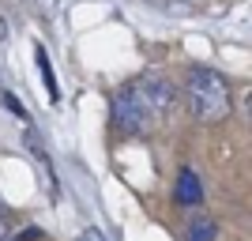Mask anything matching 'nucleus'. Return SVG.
Here are the masks:
<instances>
[{
  "mask_svg": "<svg viewBox=\"0 0 252 241\" xmlns=\"http://www.w3.org/2000/svg\"><path fill=\"white\" fill-rule=\"evenodd\" d=\"M177 200H181V204H189V207H196V204L203 200V189H200L196 170H181V177H177Z\"/></svg>",
  "mask_w": 252,
  "mask_h": 241,
  "instance_id": "3",
  "label": "nucleus"
},
{
  "mask_svg": "<svg viewBox=\"0 0 252 241\" xmlns=\"http://www.w3.org/2000/svg\"><path fill=\"white\" fill-rule=\"evenodd\" d=\"M128 87H132V98H136L147 128H158L173 117V109H177V87L169 83L166 75H143V79H136Z\"/></svg>",
  "mask_w": 252,
  "mask_h": 241,
  "instance_id": "2",
  "label": "nucleus"
},
{
  "mask_svg": "<svg viewBox=\"0 0 252 241\" xmlns=\"http://www.w3.org/2000/svg\"><path fill=\"white\" fill-rule=\"evenodd\" d=\"M38 15H45V19H57L61 15V0H27Z\"/></svg>",
  "mask_w": 252,
  "mask_h": 241,
  "instance_id": "5",
  "label": "nucleus"
},
{
  "mask_svg": "<svg viewBox=\"0 0 252 241\" xmlns=\"http://www.w3.org/2000/svg\"><path fill=\"white\" fill-rule=\"evenodd\" d=\"M79 241H105V234H102V230H94V226H87Z\"/></svg>",
  "mask_w": 252,
  "mask_h": 241,
  "instance_id": "8",
  "label": "nucleus"
},
{
  "mask_svg": "<svg viewBox=\"0 0 252 241\" xmlns=\"http://www.w3.org/2000/svg\"><path fill=\"white\" fill-rule=\"evenodd\" d=\"M189 241H215V226H211L207 219H200V222H196V226H192Z\"/></svg>",
  "mask_w": 252,
  "mask_h": 241,
  "instance_id": "6",
  "label": "nucleus"
},
{
  "mask_svg": "<svg viewBox=\"0 0 252 241\" xmlns=\"http://www.w3.org/2000/svg\"><path fill=\"white\" fill-rule=\"evenodd\" d=\"M34 53H38V72H42V79H45L49 102H61V87H57V75H53V64H49V57H45V49H42V45H34Z\"/></svg>",
  "mask_w": 252,
  "mask_h": 241,
  "instance_id": "4",
  "label": "nucleus"
},
{
  "mask_svg": "<svg viewBox=\"0 0 252 241\" xmlns=\"http://www.w3.org/2000/svg\"><path fill=\"white\" fill-rule=\"evenodd\" d=\"M185 105L200 125H219L230 117V87L215 68H192L185 75Z\"/></svg>",
  "mask_w": 252,
  "mask_h": 241,
  "instance_id": "1",
  "label": "nucleus"
},
{
  "mask_svg": "<svg viewBox=\"0 0 252 241\" xmlns=\"http://www.w3.org/2000/svg\"><path fill=\"white\" fill-rule=\"evenodd\" d=\"M8 234H11V215L4 211V204H0V241L8 238Z\"/></svg>",
  "mask_w": 252,
  "mask_h": 241,
  "instance_id": "7",
  "label": "nucleus"
}]
</instances>
